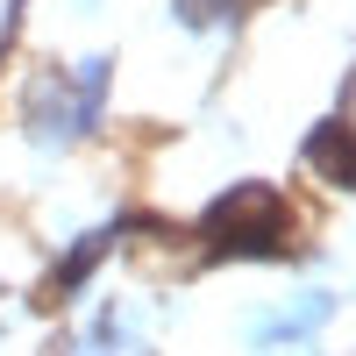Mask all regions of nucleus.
<instances>
[{
  "label": "nucleus",
  "mask_w": 356,
  "mask_h": 356,
  "mask_svg": "<svg viewBox=\"0 0 356 356\" xmlns=\"http://www.w3.org/2000/svg\"><path fill=\"white\" fill-rule=\"evenodd\" d=\"M285 221H292V207L271 186H243V193H228L214 207V235L228 250H278L285 243Z\"/></svg>",
  "instance_id": "f257e3e1"
},
{
  "label": "nucleus",
  "mask_w": 356,
  "mask_h": 356,
  "mask_svg": "<svg viewBox=\"0 0 356 356\" xmlns=\"http://www.w3.org/2000/svg\"><path fill=\"white\" fill-rule=\"evenodd\" d=\"M307 157H314V171H321V178H342V186H356V129L328 122V129L307 143Z\"/></svg>",
  "instance_id": "f03ea898"
}]
</instances>
